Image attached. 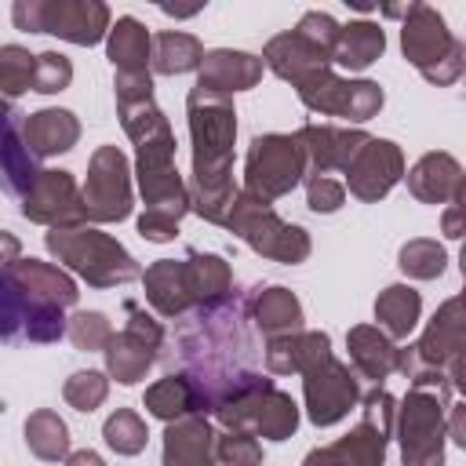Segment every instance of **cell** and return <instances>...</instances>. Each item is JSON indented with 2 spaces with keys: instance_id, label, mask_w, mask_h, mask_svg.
I'll return each mask as SVG.
<instances>
[{
  "instance_id": "cell-18",
  "label": "cell",
  "mask_w": 466,
  "mask_h": 466,
  "mask_svg": "<svg viewBox=\"0 0 466 466\" xmlns=\"http://www.w3.org/2000/svg\"><path fill=\"white\" fill-rule=\"evenodd\" d=\"M400 178H404V153H400V146L390 142V138H368V146L357 153V160L346 171V189L357 200L375 204Z\"/></svg>"
},
{
  "instance_id": "cell-10",
  "label": "cell",
  "mask_w": 466,
  "mask_h": 466,
  "mask_svg": "<svg viewBox=\"0 0 466 466\" xmlns=\"http://www.w3.org/2000/svg\"><path fill=\"white\" fill-rule=\"evenodd\" d=\"M66 320V309L36 299L11 266L0 269V342H58Z\"/></svg>"
},
{
  "instance_id": "cell-26",
  "label": "cell",
  "mask_w": 466,
  "mask_h": 466,
  "mask_svg": "<svg viewBox=\"0 0 466 466\" xmlns=\"http://www.w3.org/2000/svg\"><path fill=\"white\" fill-rule=\"evenodd\" d=\"M182 269H186V291H189V302L208 313V309H218L229 291H233V269L222 255H211V251H189L182 258Z\"/></svg>"
},
{
  "instance_id": "cell-8",
  "label": "cell",
  "mask_w": 466,
  "mask_h": 466,
  "mask_svg": "<svg viewBox=\"0 0 466 466\" xmlns=\"http://www.w3.org/2000/svg\"><path fill=\"white\" fill-rule=\"evenodd\" d=\"M11 18L25 33H51L80 47L106 40L113 25V15L102 0H15Z\"/></svg>"
},
{
  "instance_id": "cell-5",
  "label": "cell",
  "mask_w": 466,
  "mask_h": 466,
  "mask_svg": "<svg viewBox=\"0 0 466 466\" xmlns=\"http://www.w3.org/2000/svg\"><path fill=\"white\" fill-rule=\"evenodd\" d=\"M226 229L233 237H240L255 255L284 262V266H299L313 251V240H309V233L302 226L284 222L273 211L269 200H258V197H251L244 189H237V197H233V208L226 215Z\"/></svg>"
},
{
  "instance_id": "cell-41",
  "label": "cell",
  "mask_w": 466,
  "mask_h": 466,
  "mask_svg": "<svg viewBox=\"0 0 466 466\" xmlns=\"http://www.w3.org/2000/svg\"><path fill=\"white\" fill-rule=\"evenodd\" d=\"M215 462L218 466H262V444L251 433L222 430L215 433Z\"/></svg>"
},
{
  "instance_id": "cell-22",
  "label": "cell",
  "mask_w": 466,
  "mask_h": 466,
  "mask_svg": "<svg viewBox=\"0 0 466 466\" xmlns=\"http://www.w3.org/2000/svg\"><path fill=\"white\" fill-rule=\"evenodd\" d=\"M160 466H218L215 462V426L208 415H186L167 422Z\"/></svg>"
},
{
  "instance_id": "cell-7",
  "label": "cell",
  "mask_w": 466,
  "mask_h": 466,
  "mask_svg": "<svg viewBox=\"0 0 466 466\" xmlns=\"http://www.w3.org/2000/svg\"><path fill=\"white\" fill-rule=\"evenodd\" d=\"M451 397L437 390H408L397 400L393 437L400 441V466H444V415Z\"/></svg>"
},
{
  "instance_id": "cell-40",
  "label": "cell",
  "mask_w": 466,
  "mask_h": 466,
  "mask_svg": "<svg viewBox=\"0 0 466 466\" xmlns=\"http://www.w3.org/2000/svg\"><path fill=\"white\" fill-rule=\"evenodd\" d=\"M66 335H69V342H73L76 350H84V353H102L106 342H109V335H113V324H109V317L98 313V309H80V313H73V317L66 320Z\"/></svg>"
},
{
  "instance_id": "cell-20",
  "label": "cell",
  "mask_w": 466,
  "mask_h": 466,
  "mask_svg": "<svg viewBox=\"0 0 466 466\" xmlns=\"http://www.w3.org/2000/svg\"><path fill=\"white\" fill-rule=\"evenodd\" d=\"M262 80V58L251 51H233V47H215L204 51V62L197 69V87L211 95H237L251 91Z\"/></svg>"
},
{
  "instance_id": "cell-44",
  "label": "cell",
  "mask_w": 466,
  "mask_h": 466,
  "mask_svg": "<svg viewBox=\"0 0 466 466\" xmlns=\"http://www.w3.org/2000/svg\"><path fill=\"white\" fill-rule=\"evenodd\" d=\"M306 40H313L320 51H328V58H331V47H335V40H339V22L328 15V11H306L302 18H299V25H295Z\"/></svg>"
},
{
  "instance_id": "cell-11",
  "label": "cell",
  "mask_w": 466,
  "mask_h": 466,
  "mask_svg": "<svg viewBox=\"0 0 466 466\" xmlns=\"http://www.w3.org/2000/svg\"><path fill=\"white\" fill-rule=\"evenodd\" d=\"M299 91V102L309 109V113H320V116H342L350 124H364L371 116H379L386 95L375 80H350V76H339L331 66L309 73L306 80L295 84Z\"/></svg>"
},
{
  "instance_id": "cell-43",
  "label": "cell",
  "mask_w": 466,
  "mask_h": 466,
  "mask_svg": "<svg viewBox=\"0 0 466 466\" xmlns=\"http://www.w3.org/2000/svg\"><path fill=\"white\" fill-rule=\"evenodd\" d=\"M346 204V186L328 175H309L306 178V208L313 215H335Z\"/></svg>"
},
{
  "instance_id": "cell-42",
  "label": "cell",
  "mask_w": 466,
  "mask_h": 466,
  "mask_svg": "<svg viewBox=\"0 0 466 466\" xmlns=\"http://www.w3.org/2000/svg\"><path fill=\"white\" fill-rule=\"evenodd\" d=\"M73 80V62L62 51H40L33 66V91L40 95H58Z\"/></svg>"
},
{
  "instance_id": "cell-47",
  "label": "cell",
  "mask_w": 466,
  "mask_h": 466,
  "mask_svg": "<svg viewBox=\"0 0 466 466\" xmlns=\"http://www.w3.org/2000/svg\"><path fill=\"white\" fill-rule=\"evenodd\" d=\"M18 258H22V240H18L15 233L0 229V269H7V266L18 262Z\"/></svg>"
},
{
  "instance_id": "cell-13",
  "label": "cell",
  "mask_w": 466,
  "mask_h": 466,
  "mask_svg": "<svg viewBox=\"0 0 466 466\" xmlns=\"http://www.w3.org/2000/svg\"><path fill=\"white\" fill-rule=\"evenodd\" d=\"M124 309H127V324H124V331L109 335L102 357H106V375L109 379H116L120 386H135L153 368L157 350L164 342V328H160V320H153L135 302H124Z\"/></svg>"
},
{
  "instance_id": "cell-50",
  "label": "cell",
  "mask_w": 466,
  "mask_h": 466,
  "mask_svg": "<svg viewBox=\"0 0 466 466\" xmlns=\"http://www.w3.org/2000/svg\"><path fill=\"white\" fill-rule=\"evenodd\" d=\"M408 11H411V4H386L382 7L386 18H408Z\"/></svg>"
},
{
  "instance_id": "cell-32",
  "label": "cell",
  "mask_w": 466,
  "mask_h": 466,
  "mask_svg": "<svg viewBox=\"0 0 466 466\" xmlns=\"http://www.w3.org/2000/svg\"><path fill=\"white\" fill-rule=\"evenodd\" d=\"M11 269L22 277V284L36 295V299H44V302H51V306H62V309H69V306H76V299H80V288H76V280L62 269V266H55V262H40V258H18V262H11Z\"/></svg>"
},
{
  "instance_id": "cell-16",
  "label": "cell",
  "mask_w": 466,
  "mask_h": 466,
  "mask_svg": "<svg viewBox=\"0 0 466 466\" xmlns=\"http://www.w3.org/2000/svg\"><path fill=\"white\" fill-rule=\"evenodd\" d=\"M462 346H466V331H462V299L451 295L437 306L433 320L426 324V331L419 335V342H411L415 357L430 368H441L451 386H462Z\"/></svg>"
},
{
  "instance_id": "cell-28",
  "label": "cell",
  "mask_w": 466,
  "mask_h": 466,
  "mask_svg": "<svg viewBox=\"0 0 466 466\" xmlns=\"http://www.w3.org/2000/svg\"><path fill=\"white\" fill-rule=\"evenodd\" d=\"M138 280H142V288H146V302H149L160 317H182L186 309H193L189 291H186L182 258H157Z\"/></svg>"
},
{
  "instance_id": "cell-2",
  "label": "cell",
  "mask_w": 466,
  "mask_h": 466,
  "mask_svg": "<svg viewBox=\"0 0 466 466\" xmlns=\"http://www.w3.org/2000/svg\"><path fill=\"white\" fill-rule=\"evenodd\" d=\"M211 415L222 430L251 433L255 441H288L299 430V404L291 393L277 390L273 379H262L255 371L233 375L211 400Z\"/></svg>"
},
{
  "instance_id": "cell-30",
  "label": "cell",
  "mask_w": 466,
  "mask_h": 466,
  "mask_svg": "<svg viewBox=\"0 0 466 466\" xmlns=\"http://www.w3.org/2000/svg\"><path fill=\"white\" fill-rule=\"evenodd\" d=\"M149 29L131 15L116 18L106 33V55L116 73H149Z\"/></svg>"
},
{
  "instance_id": "cell-23",
  "label": "cell",
  "mask_w": 466,
  "mask_h": 466,
  "mask_svg": "<svg viewBox=\"0 0 466 466\" xmlns=\"http://www.w3.org/2000/svg\"><path fill=\"white\" fill-rule=\"evenodd\" d=\"M146 411L160 422H175L186 415H208L211 400L204 393V386L197 382V375H164L146 390Z\"/></svg>"
},
{
  "instance_id": "cell-33",
  "label": "cell",
  "mask_w": 466,
  "mask_h": 466,
  "mask_svg": "<svg viewBox=\"0 0 466 466\" xmlns=\"http://www.w3.org/2000/svg\"><path fill=\"white\" fill-rule=\"evenodd\" d=\"M419 317H422V295L411 284H390L379 291V299H375V320L379 324L375 328L386 331L393 342L408 339L415 331Z\"/></svg>"
},
{
  "instance_id": "cell-34",
  "label": "cell",
  "mask_w": 466,
  "mask_h": 466,
  "mask_svg": "<svg viewBox=\"0 0 466 466\" xmlns=\"http://www.w3.org/2000/svg\"><path fill=\"white\" fill-rule=\"evenodd\" d=\"M204 62V44L193 33H178V29H164L153 36L149 44V73L160 76H178V73H193Z\"/></svg>"
},
{
  "instance_id": "cell-14",
  "label": "cell",
  "mask_w": 466,
  "mask_h": 466,
  "mask_svg": "<svg viewBox=\"0 0 466 466\" xmlns=\"http://www.w3.org/2000/svg\"><path fill=\"white\" fill-rule=\"evenodd\" d=\"M302 400H306V419L313 426H335L342 422L357 404H360V379L353 375L350 364H342L335 353L302 371Z\"/></svg>"
},
{
  "instance_id": "cell-25",
  "label": "cell",
  "mask_w": 466,
  "mask_h": 466,
  "mask_svg": "<svg viewBox=\"0 0 466 466\" xmlns=\"http://www.w3.org/2000/svg\"><path fill=\"white\" fill-rule=\"evenodd\" d=\"M346 350H350V368L357 379H368L371 386H382L393 368H397V342L379 331L375 324H357L346 331Z\"/></svg>"
},
{
  "instance_id": "cell-6",
  "label": "cell",
  "mask_w": 466,
  "mask_h": 466,
  "mask_svg": "<svg viewBox=\"0 0 466 466\" xmlns=\"http://www.w3.org/2000/svg\"><path fill=\"white\" fill-rule=\"evenodd\" d=\"M400 51L404 58L437 87H448L466 69V47L448 29L444 15L430 4H411L404 25H400Z\"/></svg>"
},
{
  "instance_id": "cell-29",
  "label": "cell",
  "mask_w": 466,
  "mask_h": 466,
  "mask_svg": "<svg viewBox=\"0 0 466 466\" xmlns=\"http://www.w3.org/2000/svg\"><path fill=\"white\" fill-rule=\"evenodd\" d=\"M386 51V29L379 22H368V18H357L350 25L339 29V40L331 47V66H342L350 73H360L368 69L379 55Z\"/></svg>"
},
{
  "instance_id": "cell-3",
  "label": "cell",
  "mask_w": 466,
  "mask_h": 466,
  "mask_svg": "<svg viewBox=\"0 0 466 466\" xmlns=\"http://www.w3.org/2000/svg\"><path fill=\"white\" fill-rule=\"evenodd\" d=\"M44 244H47L51 258H58L62 269L76 273L91 288H120V284H131V280L142 277L135 255L116 237L95 229L91 222L66 226V229H47Z\"/></svg>"
},
{
  "instance_id": "cell-48",
  "label": "cell",
  "mask_w": 466,
  "mask_h": 466,
  "mask_svg": "<svg viewBox=\"0 0 466 466\" xmlns=\"http://www.w3.org/2000/svg\"><path fill=\"white\" fill-rule=\"evenodd\" d=\"M444 237L448 240H459L462 237V200H451L444 208Z\"/></svg>"
},
{
  "instance_id": "cell-35",
  "label": "cell",
  "mask_w": 466,
  "mask_h": 466,
  "mask_svg": "<svg viewBox=\"0 0 466 466\" xmlns=\"http://www.w3.org/2000/svg\"><path fill=\"white\" fill-rule=\"evenodd\" d=\"M22 433H25V444H29V451L36 459L66 462V455H69V426H66V419L58 411H51V408L29 411Z\"/></svg>"
},
{
  "instance_id": "cell-9",
  "label": "cell",
  "mask_w": 466,
  "mask_h": 466,
  "mask_svg": "<svg viewBox=\"0 0 466 466\" xmlns=\"http://www.w3.org/2000/svg\"><path fill=\"white\" fill-rule=\"evenodd\" d=\"M302 178H306V160L295 135L269 131L251 138L244 157V193L273 204L277 197H288Z\"/></svg>"
},
{
  "instance_id": "cell-4",
  "label": "cell",
  "mask_w": 466,
  "mask_h": 466,
  "mask_svg": "<svg viewBox=\"0 0 466 466\" xmlns=\"http://www.w3.org/2000/svg\"><path fill=\"white\" fill-rule=\"evenodd\" d=\"M393 415H397V397L386 386H371L360 397L357 426L339 441L306 451L302 466H382L386 448L393 441Z\"/></svg>"
},
{
  "instance_id": "cell-1",
  "label": "cell",
  "mask_w": 466,
  "mask_h": 466,
  "mask_svg": "<svg viewBox=\"0 0 466 466\" xmlns=\"http://www.w3.org/2000/svg\"><path fill=\"white\" fill-rule=\"evenodd\" d=\"M189 116V142H193V186H189V211L200 218L226 226L233 208V142H237V109L233 98L211 95L193 87L186 95Z\"/></svg>"
},
{
  "instance_id": "cell-12",
  "label": "cell",
  "mask_w": 466,
  "mask_h": 466,
  "mask_svg": "<svg viewBox=\"0 0 466 466\" xmlns=\"http://www.w3.org/2000/svg\"><path fill=\"white\" fill-rule=\"evenodd\" d=\"M84 222H124L135 204L131 164L116 146H98L87 160V182L80 186Z\"/></svg>"
},
{
  "instance_id": "cell-45",
  "label": "cell",
  "mask_w": 466,
  "mask_h": 466,
  "mask_svg": "<svg viewBox=\"0 0 466 466\" xmlns=\"http://www.w3.org/2000/svg\"><path fill=\"white\" fill-rule=\"evenodd\" d=\"M135 226H138V233H142L146 240H153V244H167V240L178 237V222H171V218H164V215H153V211H142Z\"/></svg>"
},
{
  "instance_id": "cell-21",
  "label": "cell",
  "mask_w": 466,
  "mask_h": 466,
  "mask_svg": "<svg viewBox=\"0 0 466 466\" xmlns=\"http://www.w3.org/2000/svg\"><path fill=\"white\" fill-rule=\"evenodd\" d=\"M331 66L328 51H320L313 40H306L299 29H288V33H277L266 40L262 47V69H273L280 80H288L291 87L299 80H306L309 73Z\"/></svg>"
},
{
  "instance_id": "cell-17",
  "label": "cell",
  "mask_w": 466,
  "mask_h": 466,
  "mask_svg": "<svg viewBox=\"0 0 466 466\" xmlns=\"http://www.w3.org/2000/svg\"><path fill=\"white\" fill-rule=\"evenodd\" d=\"M368 131L360 127H335V124H302L295 131V142L306 160V178L309 175H328V171H350L357 153L368 146Z\"/></svg>"
},
{
  "instance_id": "cell-38",
  "label": "cell",
  "mask_w": 466,
  "mask_h": 466,
  "mask_svg": "<svg viewBox=\"0 0 466 466\" xmlns=\"http://www.w3.org/2000/svg\"><path fill=\"white\" fill-rule=\"evenodd\" d=\"M33 66H36V55H29L22 44L0 47V95L7 102L33 91Z\"/></svg>"
},
{
  "instance_id": "cell-49",
  "label": "cell",
  "mask_w": 466,
  "mask_h": 466,
  "mask_svg": "<svg viewBox=\"0 0 466 466\" xmlns=\"http://www.w3.org/2000/svg\"><path fill=\"white\" fill-rule=\"evenodd\" d=\"M66 466H106V462H102V455H98V451L80 448V451H69V455H66Z\"/></svg>"
},
{
  "instance_id": "cell-31",
  "label": "cell",
  "mask_w": 466,
  "mask_h": 466,
  "mask_svg": "<svg viewBox=\"0 0 466 466\" xmlns=\"http://www.w3.org/2000/svg\"><path fill=\"white\" fill-rule=\"evenodd\" d=\"M251 320L255 328L273 339V335H288V331H299L306 313H302V302L295 291L273 284V288H262L255 299H251Z\"/></svg>"
},
{
  "instance_id": "cell-39",
  "label": "cell",
  "mask_w": 466,
  "mask_h": 466,
  "mask_svg": "<svg viewBox=\"0 0 466 466\" xmlns=\"http://www.w3.org/2000/svg\"><path fill=\"white\" fill-rule=\"evenodd\" d=\"M62 397H66L69 408L91 415V411L102 408V400L109 397V375H106V371H95V368L73 371V375L66 379V386H62Z\"/></svg>"
},
{
  "instance_id": "cell-37",
  "label": "cell",
  "mask_w": 466,
  "mask_h": 466,
  "mask_svg": "<svg viewBox=\"0 0 466 466\" xmlns=\"http://www.w3.org/2000/svg\"><path fill=\"white\" fill-rule=\"evenodd\" d=\"M102 437H106V444H109L116 455H138V451L146 448V441H149V430H146V419H142L138 411L116 408V411L106 419Z\"/></svg>"
},
{
  "instance_id": "cell-19",
  "label": "cell",
  "mask_w": 466,
  "mask_h": 466,
  "mask_svg": "<svg viewBox=\"0 0 466 466\" xmlns=\"http://www.w3.org/2000/svg\"><path fill=\"white\" fill-rule=\"evenodd\" d=\"M404 178H408V193L419 204H451V200H462V189H466L462 164L444 149L422 153Z\"/></svg>"
},
{
  "instance_id": "cell-27",
  "label": "cell",
  "mask_w": 466,
  "mask_h": 466,
  "mask_svg": "<svg viewBox=\"0 0 466 466\" xmlns=\"http://www.w3.org/2000/svg\"><path fill=\"white\" fill-rule=\"evenodd\" d=\"M22 138L29 146V153L36 160L44 157H58V153H69L80 138V120L76 113L69 109H58V106H47V109H36L22 120Z\"/></svg>"
},
{
  "instance_id": "cell-36",
  "label": "cell",
  "mask_w": 466,
  "mask_h": 466,
  "mask_svg": "<svg viewBox=\"0 0 466 466\" xmlns=\"http://www.w3.org/2000/svg\"><path fill=\"white\" fill-rule=\"evenodd\" d=\"M397 266L404 277L411 280H437L448 266V251L441 240H430V237H415L408 244H400L397 251Z\"/></svg>"
},
{
  "instance_id": "cell-52",
  "label": "cell",
  "mask_w": 466,
  "mask_h": 466,
  "mask_svg": "<svg viewBox=\"0 0 466 466\" xmlns=\"http://www.w3.org/2000/svg\"><path fill=\"white\" fill-rule=\"evenodd\" d=\"M160 11H164V15H175V18H189V15H197L200 7H167V4H164Z\"/></svg>"
},
{
  "instance_id": "cell-46",
  "label": "cell",
  "mask_w": 466,
  "mask_h": 466,
  "mask_svg": "<svg viewBox=\"0 0 466 466\" xmlns=\"http://www.w3.org/2000/svg\"><path fill=\"white\" fill-rule=\"evenodd\" d=\"M444 430H448V437H451L459 448H466V404H459V400H451V404H448Z\"/></svg>"
},
{
  "instance_id": "cell-15",
  "label": "cell",
  "mask_w": 466,
  "mask_h": 466,
  "mask_svg": "<svg viewBox=\"0 0 466 466\" xmlns=\"http://www.w3.org/2000/svg\"><path fill=\"white\" fill-rule=\"evenodd\" d=\"M22 215L47 229H66L84 222V200L73 171L62 167H40L33 186L22 193Z\"/></svg>"
},
{
  "instance_id": "cell-24",
  "label": "cell",
  "mask_w": 466,
  "mask_h": 466,
  "mask_svg": "<svg viewBox=\"0 0 466 466\" xmlns=\"http://www.w3.org/2000/svg\"><path fill=\"white\" fill-rule=\"evenodd\" d=\"M324 357H331L328 331H306V328H299V331L266 339V368L273 375H302L313 364H320Z\"/></svg>"
},
{
  "instance_id": "cell-51",
  "label": "cell",
  "mask_w": 466,
  "mask_h": 466,
  "mask_svg": "<svg viewBox=\"0 0 466 466\" xmlns=\"http://www.w3.org/2000/svg\"><path fill=\"white\" fill-rule=\"evenodd\" d=\"M15 116H18V113H15V106H11V102L0 95V127H4V124H11Z\"/></svg>"
}]
</instances>
